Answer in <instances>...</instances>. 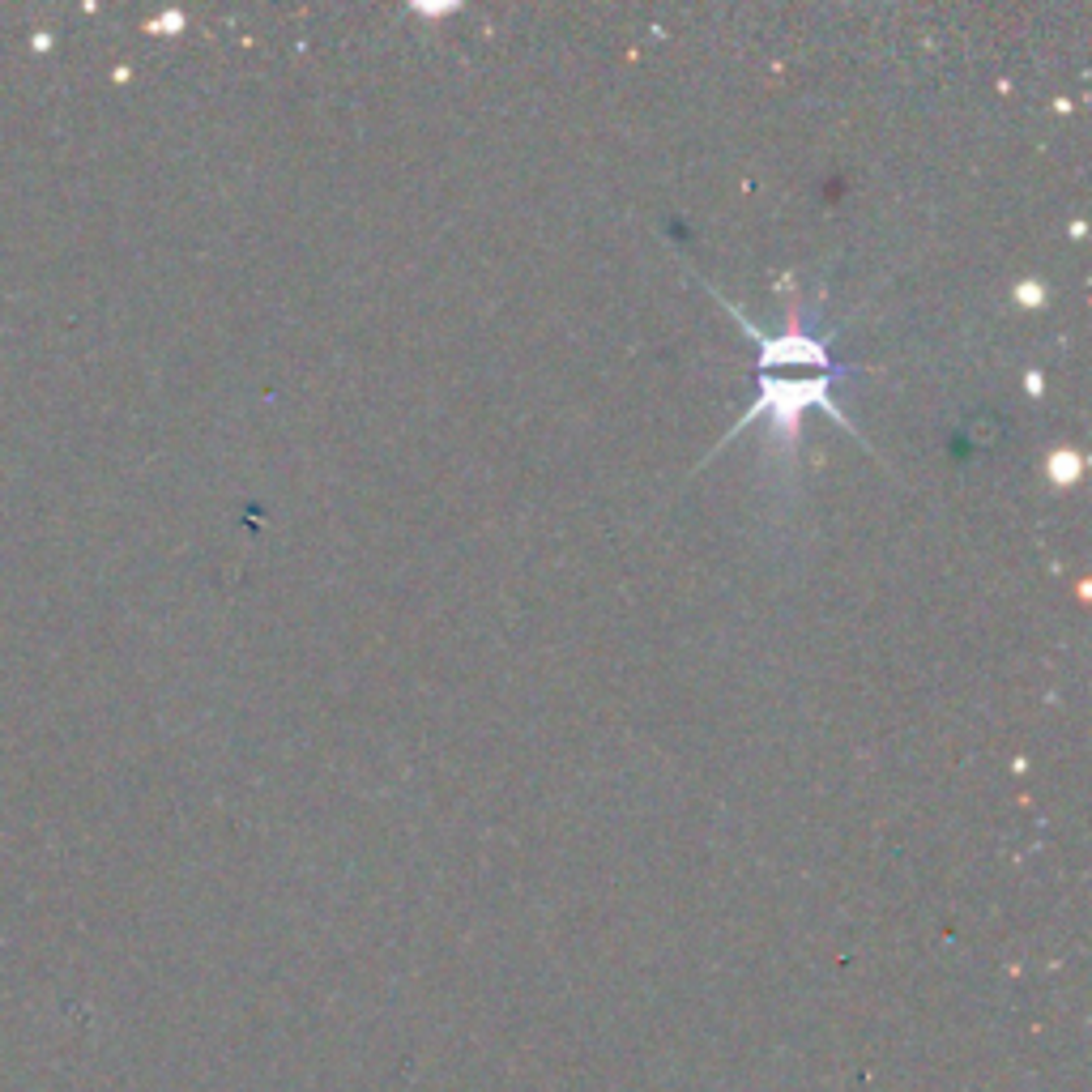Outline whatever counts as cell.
<instances>
[{"mask_svg": "<svg viewBox=\"0 0 1092 1092\" xmlns=\"http://www.w3.org/2000/svg\"><path fill=\"white\" fill-rule=\"evenodd\" d=\"M1029 393H1042V371H1029Z\"/></svg>", "mask_w": 1092, "mask_h": 1092, "instance_id": "obj_6", "label": "cell"}, {"mask_svg": "<svg viewBox=\"0 0 1092 1092\" xmlns=\"http://www.w3.org/2000/svg\"><path fill=\"white\" fill-rule=\"evenodd\" d=\"M410 13H427V18H440V13H457V5H410Z\"/></svg>", "mask_w": 1092, "mask_h": 1092, "instance_id": "obj_5", "label": "cell"}, {"mask_svg": "<svg viewBox=\"0 0 1092 1092\" xmlns=\"http://www.w3.org/2000/svg\"><path fill=\"white\" fill-rule=\"evenodd\" d=\"M1016 299H1020L1024 307H1042V303H1046V287L1029 278V282H1020V287H1016Z\"/></svg>", "mask_w": 1092, "mask_h": 1092, "instance_id": "obj_4", "label": "cell"}, {"mask_svg": "<svg viewBox=\"0 0 1092 1092\" xmlns=\"http://www.w3.org/2000/svg\"><path fill=\"white\" fill-rule=\"evenodd\" d=\"M1046 474L1055 486H1071L1084 479V457L1075 453V448H1055V453L1046 457Z\"/></svg>", "mask_w": 1092, "mask_h": 1092, "instance_id": "obj_3", "label": "cell"}, {"mask_svg": "<svg viewBox=\"0 0 1092 1092\" xmlns=\"http://www.w3.org/2000/svg\"><path fill=\"white\" fill-rule=\"evenodd\" d=\"M717 303H722L726 312L742 325V333L755 342V351H760V358H755V371H760V376H764V371H773V367H815L819 376H837V380L850 376V367L832 358L828 338H815L811 329H803V303L799 299H790V320H786V329H781V333H764L760 325H751L747 312H742L739 303H730L726 294H717Z\"/></svg>", "mask_w": 1092, "mask_h": 1092, "instance_id": "obj_2", "label": "cell"}, {"mask_svg": "<svg viewBox=\"0 0 1092 1092\" xmlns=\"http://www.w3.org/2000/svg\"><path fill=\"white\" fill-rule=\"evenodd\" d=\"M755 380H760L755 402L742 410V418L722 435V444H717L709 457H717L726 444H735V435L747 431L755 418H768V431H773V435H768V444H773L777 453L794 466V461H799V440H803V415H806V410H824L828 418H837L845 431L858 435V444L870 448L867 435L854 427V418L845 415L837 402H832V384H837V376H755Z\"/></svg>", "mask_w": 1092, "mask_h": 1092, "instance_id": "obj_1", "label": "cell"}]
</instances>
